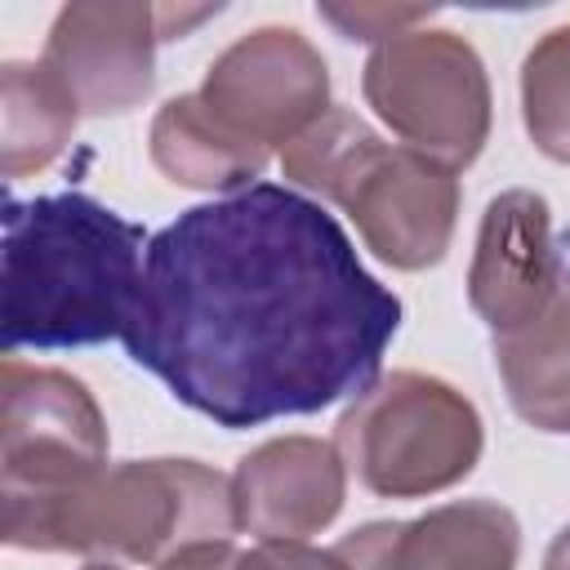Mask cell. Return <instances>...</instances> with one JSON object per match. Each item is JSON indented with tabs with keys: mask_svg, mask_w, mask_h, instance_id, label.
<instances>
[{
	"mask_svg": "<svg viewBox=\"0 0 570 570\" xmlns=\"http://www.w3.org/2000/svg\"><path fill=\"white\" fill-rule=\"evenodd\" d=\"M557 263H561V249L552 236L548 200L525 187L494 196L481 214L476 254L468 267L472 312L494 334L525 325L543 307V298L557 281Z\"/></svg>",
	"mask_w": 570,
	"mask_h": 570,
	"instance_id": "obj_11",
	"label": "cell"
},
{
	"mask_svg": "<svg viewBox=\"0 0 570 570\" xmlns=\"http://www.w3.org/2000/svg\"><path fill=\"white\" fill-rule=\"evenodd\" d=\"M396 330L401 298L361 267L334 214L254 183L147 240L120 343L174 401L240 432L356 401Z\"/></svg>",
	"mask_w": 570,
	"mask_h": 570,
	"instance_id": "obj_1",
	"label": "cell"
},
{
	"mask_svg": "<svg viewBox=\"0 0 570 570\" xmlns=\"http://www.w3.org/2000/svg\"><path fill=\"white\" fill-rule=\"evenodd\" d=\"M289 183L334 200L361 240L401 272L436 267L459 223L454 169L401 142H383L356 111L330 107L285 151Z\"/></svg>",
	"mask_w": 570,
	"mask_h": 570,
	"instance_id": "obj_3",
	"label": "cell"
},
{
	"mask_svg": "<svg viewBox=\"0 0 570 570\" xmlns=\"http://www.w3.org/2000/svg\"><path fill=\"white\" fill-rule=\"evenodd\" d=\"M147 232L85 191L4 200V356L125 338Z\"/></svg>",
	"mask_w": 570,
	"mask_h": 570,
	"instance_id": "obj_2",
	"label": "cell"
},
{
	"mask_svg": "<svg viewBox=\"0 0 570 570\" xmlns=\"http://www.w3.org/2000/svg\"><path fill=\"white\" fill-rule=\"evenodd\" d=\"M347 494V463L334 441L276 436L249 450L232 472V503L240 530L258 539L321 534Z\"/></svg>",
	"mask_w": 570,
	"mask_h": 570,
	"instance_id": "obj_12",
	"label": "cell"
},
{
	"mask_svg": "<svg viewBox=\"0 0 570 570\" xmlns=\"http://www.w3.org/2000/svg\"><path fill=\"white\" fill-rule=\"evenodd\" d=\"M561 263L543 307L494 334V365L512 410L539 432H570V232L557 236Z\"/></svg>",
	"mask_w": 570,
	"mask_h": 570,
	"instance_id": "obj_13",
	"label": "cell"
},
{
	"mask_svg": "<svg viewBox=\"0 0 570 570\" xmlns=\"http://www.w3.org/2000/svg\"><path fill=\"white\" fill-rule=\"evenodd\" d=\"M240 521L232 503V476L196 459H134L107 468L67 503H58L22 548L165 566L174 552L232 539Z\"/></svg>",
	"mask_w": 570,
	"mask_h": 570,
	"instance_id": "obj_4",
	"label": "cell"
},
{
	"mask_svg": "<svg viewBox=\"0 0 570 570\" xmlns=\"http://www.w3.org/2000/svg\"><path fill=\"white\" fill-rule=\"evenodd\" d=\"M102 472L107 419L89 387L9 356L0 383V539L22 548L58 503Z\"/></svg>",
	"mask_w": 570,
	"mask_h": 570,
	"instance_id": "obj_6",
	"label": "cell"
},
{
	"mask_svg": "<svg viewBox=\"0 0 570 570\" xmlns=\"http://www.w3.org/2000/svg\"><path fill=\"white\" fill-rule=\"evenodd\" d=\"M321 18L330 27H338V36L365 40L379 49V45L414 31L419 22H428L432 9H423V4H321Z\"/></svg>",
	"mask_w": 570,
	"mask_h": 570,
	"instance_id": "obj_17",
	"label": "cell"
},
{
	"mask_svg": "<svg viewBox=\"0 0 570 570\" xmlns=\"http://www.w3.org/2000/svg\"><path fill=\"white\" fill-rule=\"evenodd\" d=\"M236 570H352L338 548H312L303 539H263L236 557Z\"/></svg>",
	"mask_w": 570,
	"mask_h": 570,
	"instance_id": "obj_18",
	"label": "cell"
},
{
	"mask_svg": "<svg viewBox=\"0 0 570 570\" xmlns=\"http://www.w3.org/2000/svg\"><path fill=\"white\" fill-rule=\"evenodd\" d=\"M76 120V98L45 62L0 67V174L9 183L53 165L71 142Z\"/></svg>",
	"mask_w": 570,
	"mask_h": 570,
	"instance_id": "obj_15",
	"label": "cell"
},
{
	"mask_svg": "<svg viewBox=\"0 0 570 570\" xmlns=\"http://www.w3.org/2000/svg\"><path fill=\"white\" fill-rule=\"evenodd\" d=\"M196 94L240 138L285 151L330 111V71L294 27H258L209 62Z\"/></svg>",
	"mask_w": 570,
	"mask_h": 570,
	"instance_id": "obj_8",
	"label": "cell"
},
{
	"mask_svg": "<svg viewBox=\"0 0 570 570\" xmlns=\"http://www.w3.org/2000/svg\"><path fill=\"white\" fill-rule=\"evenodd\" d=\"M476 405L436 374H379L338 419L347 472L379 499H423L459 485L481 459Z\"/></svg>",
	"mask_w": 570,
	"mask_h": 570,
	"instance_id": "obj_5",
	"label": "cell"
},
{
	"mask_svg": "<svg viewBox=\"0 0 570 570\" xmlns=\"http://www.w3.org/2000/svg\"><path fill=\"white\" fill-rule=\"evenodd\" d=\"M334 548L352 570H517L521 525L494 499H459L414 521H370Z\"/></svg>",
	"mask_w": 570,
	"mask_h": 570,
	"instance_id": "obj_10",
	"label": "cell"
},
{
	"mask_svg": "<svg viewBox=\"0 0 570 570\" xmlns=\"http://www.w3.org/2000/svg\"><path fill=\"white\" fill-rule=\"evenodd\" d=\"M85 570H125V566H120V561H89Z\"/></svg>",
	"mask_w": 570,
	"mask_h": 570,
	"instance_id": "obj_21",
	"label": "cell"
},
{
	"mask_svg": "<svg viewBox=\"0 0 570 570\" xmlns=\"http://www.w3.org/2000/svg\"><path fill=\"white\" fill-rule=\"evenodd\" d=\"M236 557L240 552L232 548V539H214V543H191V548L174 552L156 570H236Z\"/></svg>",
	"mask_w": 570,
	"mask_h": 570,
	"instance_id": "obj_19",
	"label": "cell"
},
{
	"mask_svg": "<svg viewBox=\"0 0 570 570\" xmlns=\"http://www.w3.org/2000/svg\"><path fill=\"white\" fill-rule=\"evenodd\" d=\"M543 570H570V525L548 543V552H543Z\"/></svg>",
	"mask_w": 570,
	"mask_h": 570,
	"instance_id": "obj_20",
	"label": "cell"
},
{
	"mask_svg": "<svg viewBox=\"0 0 570 570\" xmlns=\"http://www.w3.org/2000/svg\"><path fill=\"white\" fill-rule=\"evenodd\" d=\"M521 116L548 160L570 165V27H552L521 62Z\"/></svg>",
	"mask_w": 570,
	"mask_h": 570,
	"instance_id": "obj_16",
	"label": "cell"
},
{
	"mask_svg": "<svg viewBox=\"0 0 570 570\" xmlns=\"http://www.w3.org/2000/svg\"><path fill=\"white\" fill-rule=\"evenodd\" d=\"M147 142H151L156 169L169 183L196 187V191H245V187H254V178L272 160L267 147L240 138L236 129H227L200 102V94L169 98L156 111Z\"/></svg>",
	"mask_w": 570,
	"mask_h": 570,
	"instance_id": "obj_14",
	"label": "cell"
},
{
	"mask_svg": "<svg viewBox=\"0 0 570 570\" xmlns=\"http://www.w3.org/2000/svg\"><path fill=\"white\" fill-rule=\"evenodd\" d=\"M160 4L80 0L58 9L40 62L67 85L80 116H120L156 85Z\"/></svg>",
	"mask_w": 570,
	"mask_h": 570,
	"instance_id": "obj_9",
	"label": "cell"
},
{
	"mask_svg": "<svg viewBox=\"0 0 570 570\" xmlns=\"http://www.w3.org/2000/svg\"><path fill=\"white\" fill-rule=\"evenodd\" d=\"M365 102L401 138L445 169H468L490 138V80L454 31L414 27L365 58Z\"/></svg>",
	"mask_w": 570,
	"mask_h": 570,
	"instance_id": "obj_7",
	"label": "cell"
}]
</instances>
